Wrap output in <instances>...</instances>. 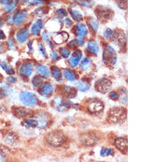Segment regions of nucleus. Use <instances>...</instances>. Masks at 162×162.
Here are the masks:
<instances>
[{
	"instance_id": "f257e3e1",
	"label": "nucleus",
	"mask_w": 162,
	"mask_h": 162,
	"mask_svg": "<svg viewBox=\"0 0 162 162\" xmlns=\"http://www.w3.org/2000/svg\"><path fill=\"white\" fill-rule=\"evenodd\" d=\"M127 113L125 109L122 108H114L111 109L108 114V119L112 123H122L125 122Z\"/></svg>"
},
{
	"instance_id": "f03ea898",
	"label": "nucleus",
	"mask_w": 162,
	"mask_h": 162,
	"mask_svg": "<svg viewBox=\"0 0 162 162\" xmlns=\"http://www.w3.org/2000/svg\"><path fill=\"white\" fill-rule=\"evenodd\" d=\"M103 62L108 66L112 67L115 64L117 57L116 52L111 46H107L105 47L103 52Z\"/></svg>"
},
{
	"instance_id": "7ed1b4c3",
	"label": "nucleus",
	"mask_w": 162,
	"mask_h": 162,
	"mask_svg": "<svg viewBox=\"0 0 162 162\" xmlns=\"http://www.w3.org/2000/svg\"><path fill=\"white\" fill-rule=\"evenodd\" d=\"M64 140L65 137L64 134L60 131L52 132L46 136V141L48 142V143L55 147L62 145Z\"/></svg>"
},
{
	"instance_id": "20e7f679",
	"label": "nucleus",
	"mask_w": 162,
	"mask_h": 162,
	"mask_svg": "<svg viewBox=\"0 0 162 162\" xmlns=\"http://www.w3.org/2000/svg\"><path fill=\"white\" fill-rule=\"evenodd\" d=\"M20 101L21 102L27 106H34L38 102L36 95L34 93L30 92H22L20 95Z\"/></svg>"
},
{
	"instance_id": "39448f33",
	"label": "nucleus",
	"mask_w": 162,
	"mask_h": 162,
	"mask_svg": "<svg viewBox=\"0 0 162 162\" xmlns=\"http://www.w3.org/2000/svg\"><path fill=\"white\" fill-rule=\"evenodd\" d=\"M111 82L110 80L106 78H102L99 79L96 82L95 87L97 91L99 92L102 94H106V92H109L111 89Z\"/></svg>"
},
{
	"instance_id": "423d86ee",
	"label": "nucleus",
	"mask_w": 162,
	"mask_h": 162,
	"mask_svg": "<svg viewBox=\"0 0 162 162\" xmlns=\"http://www.w3.org/2000/svg\"><path fill=\"white\" fill-rule=\"evenodd\" d=\"M88 109L93 113H99L103 111L104 104L98 99H92L88 104Z\"/></svg>"
},
{
	"instance_id": "0eeeda50",
	"label": "nucleus",
	"mask_w": 162,
	"mask_h": 162,
	"mask_svg": "<svg viewBox=\"0 0 162 162\" xmlns=\"http://www.w3.org/2000/svg\"><path fill=\"white\" fill-rule=\"evenodd\" d=\"M54 102L56 109L60 111L66 110L67 108H69L71 107L70 102H67V101L61 98L55 99Z\"/></svg>"
},
{
	"instance_id": "6e6552de",
	"label": "nucleus",
	"mask_w": 162,
	"mask_h": 162,
	"mask_svg": "<svg viewBox=\"0 0 162 162\" xmlns=\"http://www.w3.org/2000/svg\"><path fill=\"white\" fill-rule=\"evenodd\" d=\"M115 145L121 152L123 154L127 153V139L119 137L117 138L114 142Z\"/></svg>"
},
{
	"instance_id": "1a4fd4ad",
	"label": "nucleus",
	"mask_w": 162,
	"mask_h": 162,
	"mask_svg": "<svg viewBox=\"0 0 162 162\" xmlns=\"http://www.w3.org/2000/svg\"><path fill=\"white\" fill-rule=\"evenodd\" d=\"M81 142L86 145H93L98 141L97 137L93 134H85L81 137Z\"/></svg>"
},
{
	"instance_id": "9d476101",
	"label": "nucleus",
	"mask_w": 162,
	"mask_h": 162,
	"mask_svg": "<svg viewBox=\"0 0 162 162\" xmlns=\"http://www.w3.org/2000/svg\"><path fill=\"white\" fill-rule=\"evenodd\" d=\"M38 125L41 128H45L48 123V117L47 114L44 112H40L36 115V120Z\"/></svg>"
},
{
	"instance_id": "9b49d317",
	"label": "nucleus",
	"mask_w": 162,
	"mask_h": 162,
	"mask_svg": "<svg viewBox=\"0 0 162 162\" xmlns=\"http://www.w3.org/2000/svg\"><path fill=\"white\" fill-rule=\"evenodd\" d=\"M20 73L24 76L28 77L31 76L33 71V65L31 63L23 64L20 67Z\"/></svg>"
},
{
	"instance_id": "f8f14e48",
	"label": "nucleus",
	"mask_w": 162,
	"mask_h": 162,
	"mask_svg": "<svg viewBox=\"0 0 162 162\" xmlns=\"http://www.w3.org/2000/svg\"><path fill=\"white\" fill-rule=\"evenodd\" d=\"M82 57V54L79 50H76L73 54L71 59L69 60V63L71 67H75L78 64L79 62Z\"/></svg>"
},
{
	"instance_id": "ddd939ff",
	"label": "nucleus",
	"mask_w": 162,
	"mask_h": 162,
	"mask_svg": "<svg viewBox=\"0 0 162 162\" xmlns=\"http://www.w3.org/2000/svg\"><path fill=\"white\" fill-rule=\"evenodd\" d=\"M62 94L65 97L74 98L76 95V91L73 87L64 86L62 89Z\"/></svg>"
},
{
	"instance_id": "4468645a",
	"label": "nucleus",
	"mask_w": 162,
	"mask_h": 162,
	"mask_svg": "<svg viewBox=\"0 0 162 162\" xmlns=\"http://www.w3.org/2000/svg\"><path fill=\"white\" fill-rule=\"evenodd\" d=\"M27 17V12L26 10H23L22 12L16 13V16L14 17L13 22L15 25L19 26L22 24Z\"/></svg>"
},
{
	"instance_id": "2eb2a0df",
	"label": "nucleus",
	"mask_w": 162,
	"mask_h": 162,
	"mask_svg": "<svg viewBox=\"0 0 162 162\" xmlns=\"http://www.w3.org/2000/svg\"><path fill=\"white\" fill-rule=\"evenodd\" d=\"M17 39L20 43H24L29 37L28 30L25 28H22L17 32L16 34Z\"/></svg>"
},
{
	"instance_id": "dca6fc26",
	"label": "nucleus",
	"mask_w": 162,
	"mask_h": 162,
	"mask_svg": "<svg viewBox=\"0 0 162 162\" xmlns=\"http://www.w3.org/2000/svg\"><path fill=\"white\" fill-rule=\"evenodd\" d=\"M32 111L24 108H17L15 109L14 113L18 118H26L31 114Z\"/></svg>"
},
{
	"instance_id": "f3484780",
	"label": "nucleus",
	"mask_w": 162,
	"mask_h": 162,
	"mask_svg": "<svg viewBox=\"0 0 162 162\" xmlns=\"http://www.w3.org/2000/svg\"><path fill=\"white\" fill-rule=\"evenodd\" d=\"M69 35L65 32H60L54 37V41L57 44H61L67 41Z\"/></svg>"
},
{
	"instance_id": "a211bd4d",
	"label": "nucleus",
	"mask_w": 162,
	"mask_h": 162,
	"mask_svg": "<svg viewBox=\"0 0 162 162\" xmlns=\"http://www.w3.org/2000/svg\"><path fill=\"white\" fill-rule=\"evenodd\" d=\"M54 91V87L51 83H46L41 88L40 94L43 96H47L51 94Z\"/></svg>"
},
{
	"instance_id": "6ab92c4d",
	"label": "nucleus",
	"mask_w": 162,
	"mask_h": 162,
	"mask_svg": "<svg viewBox=\"0 0 162 162\" xmlns=\"http://www.w3.org/2000/svg\"><path fill=\"white\" fill-rule=\"evenodd\" d=\"M87 49L90 53L94 55H97L99 52V47L98 44L94 41H92L88 43Z\"/></svg>"
},
{
	"instance_id": "aec40b11",
	"label": "nucleus",
	"mask_w": 162,
	"mask_h": 162,
	"mask_svg": "<svg viewBox=\"0 0 162 162\" xmlns=\"http://www.w3.org/2000/svg\"><path fill=\"white\" fill-rule=\"evenodd\" d=\"M112 37H114L115 42H116L117 44H118L120 46H123L124 43L126 42L125 35L123 33V32H116L114 36H112Z\"/></svg>"
},
{
	"instance_id": "412c9836",
	"label": "nucleus",
	"mask_w": 162,
	"mask_h": 162,
	"mask_svg": "<svg viewBox=\"0 0 162 162\" xmlns=\"http://www.w3.org/2000/svg\"><path fill=\"white\" fill-rule=\"evenodd\" d=\"M43 27V22L42 20H38L32 26L31 32L34 35H38L40 32L41 29Z\"/></svg>"
},
{
	"instance_id": "4be33fe9",
	"label": "nucleus",
	"mask_w": 162,
	"mask_h": 162,
	"mask_svg": "<svg viewBox=\"0 0 162 162\" xmlns=\"http://www.w3.org/2000/svg\"><path fill=\"white\" fill-rule=\"evenodd\" d=\"M38 72L39 73L41 76H42L45 78H48L50 76V71L48 67L43 65H38L36 67Z\"/></svg>"
},
{
	"instance_id": "5701e85b",
	"label": "nucleus",
	"mask_w": 162,
	"mask_h": 162,
	"mask_svg": "<svg viewBox=\"0 0 162 162\" xmlns=\"http://www.w3.org/2000/svg\"><path fill=\"white\" fill-rule=\"evenodd\" d=\"M76 87L79 90H80V91L85 92L89 90L90 85L87 81H83V80H80L76 83Z\"/></svg>"
},
{
	"instance_id": "b1692460",
	"label": "nucleus",
	"mask_w": 162,
	"mask_h": 162,
	"mask_svg": "<svg viewBox=\"0 0 162 162\" xmlns=\"http://www.w3.org/2000/svg\"><path fill=\"white\" fill-rule=\"evenodd\" d=\"M76 32L79 36L83 37L87 34V29L83 24H79L76 26Z\"/></svg>"
},
{
	"instance_id": "393cba45",
	"label": "nucleus",
	"mask_w": 162,
	"mask_h": 162,
	"mask_svg": "<svg viewBox=\"0 0 162 162\" xmlns=\"http://www.w3.org/2000/svg\"><path fill=\"white\" fill-rule=\"evenodd\" d=\"M64 76L67 80L71 81H75L76 78V74L70 69H65L64 72Z\"/></svg>"
},
{
	"instance_id": "a878e982",
	"label": "nucleus",
	"mask_w": 162,
	"mask_h": 162,
	"mask_svg": "<svg viewBox=\"0 0 162 162\" xmlns=\"http://www.w3.org/2000/svg\"><path fill=\"white\" fill-rule=\"evenodd\" d=\"M0 66L5 71H6L8 74H9V75H12V74L15 73L14 69L12 67V66H10V65L8 64L6 62L2 61L0 62Z\"/></svg>"
},
{
	"instance_id": "bb28decb",
	"label": "nucleus",
	"mask_w": 162,
	"mask_h": 162,
	"mask_svg": "<svg viewBox=\"0 0 162 162\" xmlns=\"http://www.w3.org/2000/svg\"><path fill=\"white\" fill-rule=\"evenodd\" d=\"M91 65V59L89 58H85L83 60L81 63V68L83 71H87Z\"/></svg>"
},
{
	"instance_id": "cd10ccee",
	"label": "nucleus",
	"mask_w": 162,
	"mask_h": 162,
	"mask_svg": "<svg viewBox=\"0 0 162 162\" xmlns=\"http://www.w3.org/2000/svg\"><path fill=\"white\" fill-rule=\"evenodd\" d=\"M5 141L9 144H17V138L13 134L10 133L7 136L6 138H5Z\"/></svg>"
},
{
	"instance_id": "c85d7f7f",
	"label": "nucleus",
	"mask_w": 162,
	"mask_h": 162,
	"mask_svg": "<svg viewBox=\"0 0 162 162\" xmlns=\"http://www.w3.org/2000/svg\"><path fill=\"white\" fill-rule=\"evenodd\" d=\"M24 125L27 128H35L38 126V122L35 120H27L24 122Z\"/></svg>"
},
{
	"instance_id": "c756f323",
	"label": "nucleus",
	"mask_w": 162,
	"mask_h": 162,
	"mask_svg": "<svg viewBox=\"0 0 162 162\" xmlns=\"http://www.w3.org/2000/svg\"><path fill=\"white\" fill-rule=\"evenodd\" d=\"M70 13L73 19L76 21H81L82 20V19H83L82 15L81 14L80 12H78V11L71 10Z\"/></svg>"
},
{
	"instance_id": "7c9ffc66",
	"label": "nucleus",
	"mask_w": 162,
	"mask_h": 162,
	"mask_svg": "<svg viewBox=\"0 0 162 162\" xmlns=\"http://www.w3.org/2000/svg\"><path fill=\"white\" fill-rule=\"evenodd\" d=\"M98 17H99L101 19H103V20H105V19H108V17H109V13L108 12L107 10H99L98 12Z\"/></svg>"
},
{
	"instance_id": "2f4dec72",
	"label": "nucleus",
	"mask_w": 162,
	"mask_h": 162,
	"mask_svg": "<svg viewBox=\"0 0 162 162\" xmlns=\"http://www.w3.org/2000/svg\"><path fill=\"white\" fill-rule=\"evenodd\" d=\"M17 3V0H14V1H13L12 3H10V4L5 5V12H10L11 11H12L16 7Z\"/></svg>"
},
{
	"instance_id": "473e14b6",
	"label": "nucleus",
	"mask_w": 162,
	"mask_h": 162,
	"mask_svg": "<svg viewBox=\"0 0 162 162\" xmlns=\"http://www.w3.org/2000/svg\"><path fill=\"white\" fill-rule=\"evenodd\" d=\"M43 79L41 77L36 76H34L32 80V83L35 87H39L42 84Z\"/></svg>"
},
{
	"instance_id": "72a5a7b5",
	"label": "nucleus",
	"mask_w": 162,
	"mask_h": 162,
	"mask_svg": "<svg viewBox=\"0 0 162 162\" xmlns=\"http://www.w3.org/2000/svg\"><path fill=\"white\" fill-rule=\"evenodd\" d=\"M89 25L90 27H91V28L94 32H96L98 30L99 24L97 20H95V19H92L91 20L89 21Z\"/></svg>"
},
{
	"instance_id": "f704fd0d",
	"label": "nucleus",
	"mask_w": 162,
	"mask_h": 162,
	"mask_svg": "<svg viewBox=\"0 0 162 162\" xmlns=\"http://www.w3.org/2000/svg\"><path fill=\"white\" fill-rule=\"evenodd\" d=\"M52 75H53L55 78L58 79L60 78V76H61V73H60V71L58 67H54L52 68Z\"/></svg>"
},
{
	"instance_id": "c9c22d12",
	"label": "nucleus",
	"mask_w": 162,
	"mask_h": 162,
	"mask_svg": "<svg viewBox=\"0 0 162 162\" xmlns=\"http://www.w3.org/2000/svg\"><path fill=\"white\" fill-rule=\"evenodd\" d=\"M114 153V150L112 149H102L101 151V155L102 156H107L109 155H113Z\"/></svg>"
},
{
	"instance_id": "e433bc0d",
	"label": "nucleus",
	"mask_w": 162,
	"mask_h": 162,
	"mask_svg": "<svg viewBox=\"0 0 162 162\" xmlns=\"http://www.w3.org/2000/svg\"><path fill=\"white\" fill-rule=\"evenodd\" d=\"M60 54H61V56L64 58H67V57L69 56L70 55V52L66 48H62L60 50Z\"/></svg>"
},
{
	"instance_id": "4c0bfd02",
	"label": "nucleus",
	"mask_w": 162,
	"mask_h": 162,
	"mask_svg": "<svg viewBox=\"0 0 162 162\" xmlns=\"http://www.w3.org/2000/svg\"><path fill=\"white\" fill-rule=\"evenodd\" d=\"M104 36L106 39H110V38H112V36H113V32H112V31L110 29H106L105 31H104Z\"/></svg>"
},
{
	"instance_id": "58836bf2",
	"label": "nucleus",
	"mask_w": 162,
	"mask_h": 162,
	"mask_svg": "<svg viewBox=\"0 0 162 162\" xmlns=\"http://www.w3.org/2000/svg\"><path fill=\"white\" fill-rule=\"evenodd\" d=\"M38 48H39V51L40 52L41 54L42 55L43 57H46V52L45 50V46L43 45V44L40 43L39 46H38Z\"/></svg>"
},
{
	"instance_id": "ea45409f",
	"label": "nucleus",
	"mask_w": 162,
	"mask_h": 162,
	"mask_svg": "<svg viewBox=\"0 0 162 162\" xmlns=\"http://www.w3.org/2000/svg\"><path fill=\"white\" fill-rule=\"evenodd\" d=\"M56 13H57V15H58L59 17H61V18L64 17L65 16H66L67 15V12L64 9H59L57 11Z\"/></svg>"
},
{
	"instance_id": "a19ab883",
	"label": "nucleus",
	"mask_w": 162,
	"mask_h": 162,
	"mask_svg": "<svg viewBox=\"0 0 162 162\" xmlns=\"http://www.w3.org/2000/svg\"><path fill=\"white\" fill-rule=\"evenodd\" d=\"M122 92L123 93H122V95L120 96V102L122 104H126V103H127V93H126V90L125 92Z\"/></svg>"
},
{
	"instance_id": "79ce46f5",
	"label": "nucleus",
	"mask_w": 162,
	"mask_h": 162,
	"mask_svg": "<svg viewBox=\"0 0 162 162\" xmlns=\"http://www.w3.org/2000/svg\"><path fill=\"white\" fill-rule=\"evenodd\" d=\"M109 97H110L112 100L116 101L117 99H118V98L120 97V95L118 94V93L113 91L110 93V94H109Z\"/></svg>"
},
{
	"instance_id": "37998d69",
	"label": "nucleus",
	"mask_w": 162,
	"mask_h": 162,
	"mask_svg": "<svg viewBox=\"0 0 162 162\" xmlns=\"http://www.w3.org/2000/svg\"><path fill=\"white\" fill-rule=\"evenodd\" d=\"M8 45L11 49H13L15 46V41L13 39V38H10V39L8 40Z\"/></svg>"
},
{
	"instance_id": "c03bdc74",
	"label": "nucleus",
	"mask_w": 162,
	"mask_h": 162,
	"mask_svg": "<svg viewBox=\"0 0 162 162\" xmlns=\"http://www.w3.org/2000/svg\"><path fill=\"white\" fill-rule=\"evenodd\" d=\"M43 39L44 40H45V42L47 43V45H48L49 46H50V47H52V42H50V40L48 39V36L47 34H46V33H43Z\"/></svg>"
},
{
	"instance_id": "a18cd8bd",
	"label": "nucleus",
	"mask_w": 162,
	"mask_h": 162,
	"mask_svg": "<svg viewBox=\"0 0 162 162\" xmlns=\"http://www.w3.org/2000/svg\"><path fill=\"white\" fill-rule=\"evenodd\" d=\"M50 57H51V59L53 60H57L59 59L58 54H57L56 52L54 51H52L50 52Z\"/></svg>"
},
{
	"instance_id": "49530a36",
	"label": "nucleus",
	"mask_w": 162,
	"mask_h": 162,
	"mask_svg": "<svg viewBox=\"0 0 162 162\" xmlns=\"http://www.w3.org/2000/svg\"><path fill=\"white\" fill-rule=\"evenodd\" d=\"M77 42H78V43L79 44V45H84V43H85V41L83 40V38L82 36H78V37L77 38Z\"/></svg>"
},
{
	"instance_id": "de8ad7c7",
	"label": "nucleus",
	"mask_w": 162,
	"mask_h": 162,
	"mask_svg": "<svg viewBox=\"0 0 162 162\" xmlns=\"http://www.w3.org/2000/svg\"><path fill=\"white\" fill-rule=\"evenodd\" d=\"M7 81L9 82V83H15L16 81H17V78H15V77H13V76H9V78H7Z\"/></svg>"
},
{
	"instance_id": "09e8293b",
	"label": "nucleus",
	"mask_w": 162,
	"mask_h": 162,
	"mask_svg": "<svg viewBox=\"0 0 162 162\" xmlns=\"http://www.w3.org/2000/svg\"><path fill=\"white\" fill-rule=\"evenodd\" d=\"M12 1H13L12 0H0V3H1L2 5H9Z\"/></svg>"
},
{
	"instance_id": "8fccbe9b",
	"label": "nucleus",
	"mask_w": 162,
	"mask_h": 162,
	"mask_svg": "<svg viewBox=\"0 0 162 162\" xmlns=\"http://www.w3.org/2000/svg\"><path fill=\"white\" fill-rule=\"evenodd\" d=\"M43 3V0H32V4L34 5H38L42 4Z\"/></svg>"
},
{
	"instance_id": "3c124183",
	"label": "nucleus",
	"mask_w": 162,
	"mask_h": 162,
	"mask_svg": "<svg viewBox=\"0 0 162 162\" xmlns=\"http://www.w3.org/2000/svg\"><path fill=\"white\" fill-rule=\"evenodd\" d=\"M5 38H6V35L3 31L0 30V40H5Z\"/></svg>"
},
{
	"instance_id": "603ef678",
	"label": "nucleus",
	"mask_w": 162,
	"mask_h": 162,
	"mask_svg": "<svg viewBox=\"0 0 162 162\" xmlns=\"http://www.w3.org/2000/svg\"><path fill=\"white\" fill-rule=\"evenodd\" d=\"M65 24L67 27H70L71 24H72V21H71L69 19H66L65 20Z\"/></svg>"
},
{
	"instance_id": "864d4df0",
	"label": "nucleus",
	"mask_w": 162,
	"mask_h": 162,
	"mask_svg": "<svg viewBox=\"0 0 162 162\" xmlns=\"http://www.w3.org/2000/svg\"><path fill=\"white\" fill-rule=\"evenodd\" d=\"M77 43H78L77 42H75V41H72V42L69 43V45L71 46V47H72V46L73 47H75V46H76Z\"/></svg>"
},
{
	"instance_id": "5fc2aeb1",
	"label": "nucleus",
	"mask_w": 162,
	"mask_h": 162,
	"mask_svg": "<svg viewBox=\"0 0 162 162\" xmlns=\"http://www.w3.org/2000/svg\"><path fill=\"white\" fill-rule=\"evenodd\" d=\"M4 160H5L4 154L1 152V151H0V161H4Z\"/></svg>"
},
{
	"instance_id": "6e6d98bb",
	"label": "nucleus",
	"mask_w": 162,
	"mask_h": 162,
	"mask_svg": "<svg viewBox=\"0 0 162 162\" xmlns=\"http://www.w3.org/2000/svg\"><path fill=\"white\" fill-rule=\"evenodd\" d=\"M29 1V0H18L17 1L19 2L21 4H24V3H27Z\"/></svg>"
},
{
	"instance_id": "4d7b16f0",
	"label": "nucleus",
	"mask_w": 162,
	"mask_h": 162,
	"mask_svg": "<svg viewBox=\"0 0 162 162\" xmlns=\"http://www.w3.org/2000/svg\"><path fill=\"white\" fill-rule=\"evenodd\" d=\"M4 50V47H3V43H1L0 42V53H1L3 52V51Z\"/></svg>"
},
{
	"instance_id": "13d9d810",
	"label": "nucleus",
	"mask_w": 162,
	"mask_h": 162,
	"mask_svg": "<svg viewBox=\"0 0 162 162\" xmlns=\"http://www.w3.org/2000/svg\"><path fill=\"white\" fill-rule=\"evenodd\" d=\"M2 22H3V21L1 19H0V27H1V26L2 25Z\"/></svg>"
}]
</instances>
